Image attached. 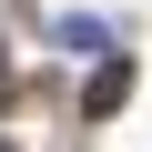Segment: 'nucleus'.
<instances>
[{
	"label": "nucleus",
	"mask_w": 152,
	"mask_h": 152,
	"mask_svg": "<svg viewBox=\"0 0 152 152\" xmlns=\"http://www.w3.org/2000/svg\"><path fill=\"white\" fill-rule=\"evenodd\" d=\"M122 102H132V61H102V71H91V91H81V112H91V122H112Z\"/></svg>",
	"instance_id": "1"
},
{
	"label": "nucleus",
	"mask_w": 152,
	"mask_h": 152,
	"mask_svg": "<svg viewBox=\"0 0 152 152\" xmlns=\"http://www.w3.org/2000/svg\"><path fill=\"white\" fill-rule=\"evenodd\" d=\"M0 152H10V142H0Z\"/></svg>",
	"instance_id": "2"
}]
</instances>
